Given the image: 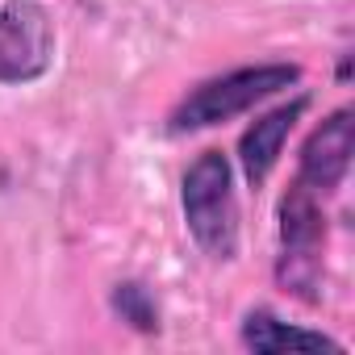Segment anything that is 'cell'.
<instances>
[{
    "label": "cell",
    "instance_id": "obj_1",
    "mask_svg": "<svg viewBox=\"0 0 355 355\" xmlns=\"http://www.w3.org/2000/svg\"><path fill=\"white\" fill-rule=\"evenodd\" d=\"M184 226L209 259H234L239 251V201H234V167L222 150H201L180 184Z\"/></svg>",
    "mask_w": 355,
    "mask_h": 355
},
{
    "label": "cell",
    "instance_id": "obj_2",
    "mask_svg": "<svg viewBox=\"0 0 355 355\" xmlns=\"http://www.w3.org/2000/svg\"><path fill=\"white\" fill-rule=\"evenodd\" d=\"M297 80H301V67L297 63H255V67H239V71L214 76V80L197 84L180 105L171 109L167 130L171 134H193V130L222 125V121L255 109L259 101L293 88Z\"/></svg>",
    "mask_w": 355,
    "mask_h": 355
},
{
    "label": "cell",
    "instance_id": "obj_3",
    "mask_svg": "<svg viewBox=\"0 0 355 355\" xmlns=\"http://www.w3.org/2000/svg\"><path fill=\"white\" fill-rule=\"evenodd\" d=\"M322 243H326L322 197L293 180L288 193H284V201H280V259H276V280L288 293L305 297V301H318Z\"/></svg>",
    "mask_w": 355,
    "mask_h": 355
},
{
    "label": "cell",
    "instance_id": "obj_4",
    "mask_svg": "<svg viewBox=\"0 0 355 355\" xmlns=\"http://www.w3.org/2000/svg\"><path fill=\"white\" fill-rule=\"evenodd\" d=\"M55 59V26L42 0L0 5V84H34Z\"/></svg>",
    "mask_w": 355,
    "mask_h": 355
},
{
    "label": "cell",
    "instance_id": "obj_5",
    "mask_svg": "<svg viewBox=\"0 0 355 355\" xmlns=\"http://www.w3.org/2000/svg\"><path fill=\"white\" fill-rule=\"evenodd\" d=\"M351 146H355V121L351 109H334L301 146V163L293 180L305 184L318 197H330L343 180H347V167H351Z\"/></svg>",
    "mask_w": 355,
    "mask_h": 355
},
{
    "label": "cell",
    "instance_id": "obj_6",
    "mask_svg": "<svg viewBox=\"0 0 355 355\" xmlns=\"http://www.w3.org/2000/svg\"><path fill=\"white\" fill-rule=\"evenodd\" d=\"M305 105H309V101L297 96L293 105H280V109L263 113L259 121H251L247 134L239 138V163H243V175H247L251 189H259L268 175H272V167H276V159H280V150H284V138L293 134V125H297V117L305 113Z\"/></svg>",
    "mask_w": 355,
    "mask_h": 355
},
{
    "label": "cell",
    "instance_id": "obj_7",
    "mask_svg": "<svg viewBox=\"0 0 355 355\" xmlns=\"http://www.w3.org/2000/svg\"><path fill=\"white\" fill-rule=\"evenodd\" d=\"M243 347L259 351V355H280V351H343V343H334L322 330H305V326H288L280 322L272 309H251L243 318Z\"/></svg>",
    "mask_w": 355,
    "mask_h": 355
},
{
    "label": "cell",
    "instance_id": "obj_8",
    "mask_svg": "<svg viewBox=\"0 0 355 355\" xmlns=\"http://www.w3.org/2000/svg\"><path fill=\"white\" fill-rule=\"evenodd\" d=\"M113 309L121 313V322H130V326L142 330V334L159 330V305H155V297H150L138 280H125V284L113 288Z\"/></svg>",
    "mask_w": 355,
    "mask_h": 355
}]
</instances>
